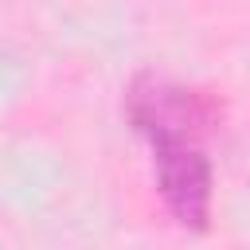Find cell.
Masks as SVG:
<instances>
[{
  "label": "cell",
  "mask_w": 250,
  "mask_h": 250,
  "mask_svg": "<svg viewBox=\"0 0 250 250\" xmlns=\"http://www.w3.org/2000/svg\"><path fill=\"white\" fill-rule=\"evenodd\" d=\"M223 117V105L195 86H180L160 74H137L125 90V121L133 125L137 137H188L203 141L215 133Z\"/></svg>",
  "instance_id": "1"
},
{
  "label": "cell",
  "mask_w": 250,
  "mask_h": 250,
  "mask_svg": "<svg viewBox=\"0 0 250 250\" xmlns=\"http://www.w3.org/2000/svg\"><path fill=\"white\" fill-rule=\"evenodd\" d=\"M152 176L164 207L184 230H207L211 223V195H215V168L199 141L188 137H152Z\"/></svg>",
  "instance_id": "2"
}]
</instances>
